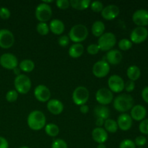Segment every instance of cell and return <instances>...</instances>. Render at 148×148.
<instances>
[{
  "label": "cell",
  "instance_id": "obj_1",
  "mask_svg": "<svg viewBox=\"0 0 148 148\" xmlns=\"http://www.w3.org/2000/svg\"><path fill=\"white\" fill-rule=\"evenodd\" d=\"M27 126L33 131H39L46 125L45 114L39 110H34L29 114L27 119Z\"/></svg>",
  "mask_w": 148,
  "mask_h": 148
},
{
  "label": "cell",
  "instance_id": "obj_2",
  "mask_svg": "<svg viewBox=\"0 0 148 148\" xmlns=\"http://www.w3.org/2000/svg\"><path fill=\"white\" fill-rule=\"evenodd\" d=\"M134 101L133 97L130 94H120L114 98L113 106L119 112L122 114L130 111L134 106Z\"/></svg>",
  "mask_w": 148,
  "mask_h": 148
},
{
  "label": "cell",
  "instance_id": "obj_3",
  "mask_svg": "<svg viewBox=\"0 0 148 148\" xmlns=\"http://www.w3.org/2000/svg\"><path fill=\"white\" fill-rule=\"evenodd\" d=\"M89 31L85 25L77 24L71 27L69 33V40L75 43H81L88 38Z\"/></svg>",
  "mask_w": 148,
  "mask_h": 148
},
{
  "label": "cell",
  "instance_id": "obj_4",
  "mask_svg": "<svg viewBox=\"0 0 148 148\" xmlns=\"http://www.w3.org/2000/svg\"><path fill=\"white\" fill-rule=\"evenodd\" d=\"M116 43V37L111 32L104 33L101 37L98 38V46L100 51H107L113 49Z\"/></svg>",
  "mask_w": 148,
  "mask_h": 148
},
{
  "label": "cell",
  "instance_id": "obj_5",
  "mask_svg": "<svg viewBox=\"0 0 148 148\" xmlns=\"http://www.w3.org/2000/svg\"><path fill=\"white\" fill-rule=\"evenodd\" d=\"M14 86L15 90L18 93L25 95L27 94L31 89V80L27 75L21 74L14 78Z\"/></svg>",
  "mask_w": 148,
  "mask_h": 148
},
{
  "label": "cell",
  "instance_id": "obj_6",
  "mask_svg": "<svg viewBox=\"0 0 148 148\" xmlns=\"http://www.w3.org/2000/svg\"><path fill=\"white\" fill-rule=\"evenodd\" d=\"M90 93L88 88L84 86H78L72 92V101L77 106H80L86 104L89 99Z\"/></svg>",
  "mask_w": 148,
  "mask_h": 148
},
{
  "label": "cell",
  "instance_id": "obj_7",
  "mask_svg": "<svg viewBox=\"0 0 148 148\" xmlns=\"http://www.w3.org/2000/svg\"><path fill=\"white\" fill-rule=\"evenodd\" d=\"M35 14L39 23H46L51 18L52 9L49 4L41 2L36 7Z\"/></svg>",
  "mask_w": 148,
  "mask_h": 148
},
{
  "label": "cell",
  "instance_id": "obj_8",
  "mask_svg": "<svg viewBox=\"0 0 148 148\" xmlns=\"http://www.w3.org/2000/svg\"><path fill=\"white\" fill-rule=\"evenodd\" d=\"M95 100L100 105H109L114 101V93L108 88H101L95 93Z\"/></svg>",
  "mask_w": 148,
  "mask_h": 148
},
{
  "label": "cell",
  "instance_id": "obj_9",
  "mask_svg": "<svg viewBox=\"0 0 148 148\" xmlns=\"http://www.w3.org/2000/svg\"><path fill=\"white\" fill-rule=\"evenodd\" d=\"M125 82L121 77L118 75H113L108 79V89L114 93H119L124 90Z\"/></svg>",
  "mask_w": 148,
  "mask_h": 148
},
{
  "label": "cell",
  "instance_id": "obj_10",
  "mask_svg": "<svg viewBox=\"0 0 148 148\" xmlns=\"http://www.w3.org/2000/svg\"><path fill=\"white\" fill-rule=\"evenodd\" d=\"M109 72L110 65L106 60L98 61L92 66V74L98 78L105 77Z\"/></svg>",
  "mask_w": 148,
  "mask_h": 148
},
{
  "label": "cell",
  "instance_id": "obj_11",
  "mask_svg": "<svg viewBox=\"0 0 148 148\" xmlns=\"http://www.w3.org/2000/svg\"><path fill=\"white\" fill-rule=\"evenodd\" d=\"M148 37V30L145 27H137L133 29L130 34V39L132 43L140 44L147 40Z\"/></svg>",
  "mask_w": 148,
  "mask_h": 148
},
{
  "label": "cell",
  "instance_id": "obj_12",
  "mask_svg": "<svg viewBox=\"0 0 148 148\" xmlns=\"http://www.w3.org/2000/svg\"><path fill=\"white\" fill-rule=\"evenodd\" d=\"M18 64V59L12 53H5L0 56V65L4 69L13 70Z\"/></svg>",
  "mask_w": 148,
  "mask_h": 148
},
{
  "label": "cell",
  "instance_id": "obj_13",
  "mask_svg": "<svg viewBox=\"0 0 148 148\" xmlns=\"http://www.w3.org/2000/svg\"><path fill=\"white\" fill-rule=\"evenodd\" d=\"M14 43V36L7 29L0 30V47L4 49H10Z\"/></svg>",
  "mask_w": 148,
  "mask_h": 148
},
{
  "label": "cell",
  "instance_id": "obj_14",
  "mask_svg": "<svg viewBox=\"0 0 148 148\" xmlns=\"http://www.w3.org/2000/svg\"><path fill=\"white\" fill-rule=\"evenodd\" d=\"M132 21L137 27L148 25V11L144 9L137 10L133 13Z\"/></svg>",
  "mask_w": 148,
  "mask_h": 148
},
{
  "label": "cell",
  "instance_id": "obj_15",
  "mask_svg": "<svg viewBox=\"0 0 148 148\" xmlns=\"http://www.w3.org/2000/svg\"><path fill=\"white\" fill-rule=\"evenodd\" d=\"M34 96L37 101L45 103L50 100L51 93L49 88L46 85H39L34 89Z\"/></svg>",
  "mask_w": 148,
  "mask_h": 148
},
{
  "label": "cell",
  "instance_id": "obj_16",
  "mask_svg": "<svg viewBox=\"0 0 148 148\" xmlns=\"http://www.w3.org/2000/svg\"><path fill=\"white\" fill-rule=\"evenodd\" d=\"M120 13V10L118 6L115 4H108L103 7L101 12L103 18L106 20H113L116 18Z\"/></svg>",
  "mask_w": 148,
  "mask_h": 148
},
{
  "label": "cell",
  "instance_id": "obj_17",
  "mask_svg": "<svg viewBox=\"0 0 148 148\" xmlns=\"http://www.w3.org/2000/svg\"><path fill=\"white\" fill-rule=\"evenodd\" d=\"M123 59V54L118 49H113L108 51L106 55V59L108 64L111 65H118L121 63Z\"/></svg>",
  "mask_w": 148,
  "mask_h": 148
},
{
  "label": "cell",
  "instance_id": "obj_18",
  "mask_svg": "<svg viewBox=\"0 0 148 148\" xmlns=\"http://www.w3.org/2000/svg\"><path fill=\"white\" fill-rule=\"evenodd\" d=\"M116 122L119 129L122 131H128L132 127L133 120L130 114L124 113L118 117Z\"/></svg>",
  "mask_w": 148,
  "mask_h": 148
},
{
  "label": "cell",
  "instance_id": "obj_19",
  "mask_svg": "<svg viewBox=\"0 0 148 148\" xmlns=\"http://www.w3.org/2000/svg\"><path fill=\"white\" fill-rule=\"evenodd\" d=\"M147 115V110L145 107L142 105H135L132 107L130 112V116L132 120L136 121H141L145 119Z\"/></svg>",
  "mask_w": 148,
  "mask_h": 148
},
{
  "label": "cell",
  "instance_id": "obj_20",
  "mask_svg": "<svg viewBox=\"0 0 148 148\" xmlns=\"http://www.w3.org/2000/svg\"><path fill=\"white\" fill-rule=\"evenodd\" d=\"M91 134L92 140L98 144H104L108 138V132L102 127H95Z\"/></svg>",
  "mask_w": 148,
  "mask_h": 148
},
{
  "label": "cell",
  "instance_id": "obj_21",
  "mask_svg": "<svg viewBox=\"0 0 148 148\" xmlns=\"http://www.w3.org/2000/svg\"><path fill=\"white\" fill-rule=\"evenodd\" d=\"M47 109L53 115H59L64 111L62 101L57 99H50L47 103Z\"/></svg>",
  "mask_w": 148,
  "mask_h": 148
},
{
  "label": "cell",
  "instance_id": "obj_22",
  "mask_svg": "<svg viewBox=\"0 0 148 148\" xmlns=\"http://www.w3.org/2000/svg\"><path fill=\"white\" fill-rule=\"evenodd\" d=\"M49 30L54 35L60 36L65 30V25L62 20L59 19H53L49 23Z\"/></svg>",
  "mask_w": 148,
  "mask_h": 148
},
{
  "label": "cell",
  "instance_id": "obj_23",
  "mask_svg": "<svg viewBox=\"0 0 148 148\" xmlns=\"http://www.w3.org/2000/svg\"><path fill=\"white\" fill-rule=\"evenodd\" d=\"M84 46L82 43H74L69 47V55L73 59L79 58L84 53Z\"/></svg>",
  "mask_w": 148,
  "mask_h": 148
},
{
  "label": "cell",
  "instance_id": "obj_24",
  "mask_svg": "<svg viewBox=\"0 0 148 148\" xmlns=\"http://www.w3.org/2000/svg\"><path fill=\"white\" fill-rule=\"evenodd\" d=\"M110 114H111V112H110L109 108L106 106L99 105L95 106L94 108V114L97 118L106 120L109 119Z\"/></svg>",
  "mask_w": 148,
  "mask_h": 148
},
{
  "label": "cell",
  "instance_id": "obj_25",
  "mask_svg": "<svg viewBox=\"0 0 148 148\" xmlns=\"http://www.w3.org/2000/svg\"><path fill=\"white\" fill-rule=\"evenodd\" d=\"M105 29L106 26L104 23L101 20H97L92 23V27H91V32L95 37L99 38L103 34Z\"/></svg>",
  "mask_w": 148,
  "mask_h": 148
},
{
  "label": "cell",
  "instance_id": "obj_26",
  "mask_svg": "<svg viewBox=\"0 0 148 148\" xmlns=\"http://www.w3.org/2000/svg\"><path fill=\"white\" fill-rule=\"evenodd\" d=\"M127 75L130 80L134 82V81L137 80L141 76V70L139 66H136V65H132V66H129L127 69Z\"/></svg>",
  "mask_w": 148,
  "mask_h": 148
},
{
  "label": "cell",
  "instance_id": "obj_27",
  "mask_svg": "<svg viewBox=\"0 0 148 148\" xmlns=\"http://www.w3.org/2000/svg\"><path fill=\"white\" fill-rule=\"evenodd\" d=\"M70 7L77 10H85L90 7L91 1L90 0H71Z\"/></svg>",
  "mask_w": 148,
  "mask_h": 148
},
{
  "label": "cell",
  "instance_id": "obj_28",
  "mask_svg": "<svg viewBox=\"0 0 148 148\" xmlns=\"http://www.w3.org/2000/svg\"><path fill=\"white\" fill-rule=\"evenodd\" d=\"M18 65L20 70L24 72H27V73L33 72V69H35L34 62L30 59H24L20 62Z\"/></svg>",
  "mask_w": 148,
  "mask_h": 148
},
{
  "label": "cell",
  "instance_id": "obj_29",
  "mask_svg": "<svg viewBox=\"0 0 148 148\" xmlns=\"http://www.w3.org/2000/svg\"><path fill=\"white\" fill-rule=\"evenodd\" d=\"M104 128L107 132L116 133L119 130L116 121L112 119H108L104 121Z\"/></svg>",
  "mask_w": 148,
  "mask_h": 148
},
{
  "label": "cell",
  "instance_id": "obj_30",
  "mask_svg": "<svg viewBox=\"0 0 148 148\" xmlns=\"http://www.w3.org/2000/svg\"><path fill=\"white\" fill-rule=\"evenodd\" d=\"M45 132L46 134L49 135V137H55L59 134V128L56 124H48L45 126Z\"/></svg>",
  "mask_w": 148,
  "mask_h": 148
},
{
  "label": "cell",
  "instance_id": "obj_31",
  "mask_svg": "<svg viewBox=\"0 0 148 148\" xmlns=\"http://www.w3.org/2000/svg\"><path fill=\"white\" fill-rule=\"evenodd\" d=\"M132 45L133 43H132L131 40L127 38L121 39L118 43V46L119 49L121 51H128L130 49H132Z\"/></svg>",
  "mask_w": 148,
  "mask_h": 148
},
{
  "label": "cell",
  "instance_id": "obj_32",
  "mask_svg": "<svg viewBox=\"0 0 148 148\" xmlns=\"http://www.w3.org/2000/svg\"><path fill=\"white\" fill-rule=\"evenodd\" d=\"M36 30L40 36H46L50 32L49 25L46 23H38L36 25Z\"/></svg>",
  "mask_w": 148,
  "mask_h": 148
},
{
  "label": "cell",
  "instance_id": "obj_33",
  "mask_svg": "<svg viewBox=\"0 0 148 148\" xmlns=\"http://www.w3.org/2000/svg\"><path fill=\"white\" fill-rule=\"evenodd\" d=\"M18 98V92L15 90H10L6 94V100L10 103L15 102Z\"/></svg>",
  "mask_w": 148,
  "mask_h": 148
},
{
  "label": "cell",
  "instance_id": "obj_34",
  "mask_svg": "<svg viewBox=\"0 0 148 148\" xmlns=\"http://www.w3.org/2000/svg\"><path fill=\"white\" fill-rule=\"evenodd\" d=\"M90 7L91 10H92L94 12L98 13V12H102L104 6H103V4L101 1H92V2H91Z\"/></svg>",
  "mask_w": 148,
  "mask_h": 148
},
{
  "label": "cell",
  "instance_id": "obj_35",
  "mask_svg": "<svg viewBox=\"0 0 148 148\" xmlns=\"http://www.w3.org/2000/svg\"><path fill=\"white\" fill-rule=\"evenodd\" d=\"M51 148H68L67 143L62 139L53 140L51 144Z\"/></svg>",
  "mask_w": 148,
  "mask_h": 148
},
{
  "label": "cell",
  "instance_id": "obj_36",
  "mask_svg": "<svg viewBox=\"0 0 148 148\" xmlns=\"http://www.w3.org/2000/svg\"><path fill=\"white\" fill-rule=\"evenodd\" d=\"M139 130L143 134L148 135V119H145L144 120L140 121Z\"/></svg>",
  "mask_w": 148,
  "mask_h": 148
},
{
  "label": "cell",
  "instance_id": "obj_37",
  "mask_svg": "<svg viewBox=\"0 0 148 148\" xmlns=\"http://www.w3.org/2000/svg\"><path fill=\"white\" fill-rule=\"evenodd\" d=\"M119 148H136V145L132 140L125 139L120 143Z\"/></svg>",
  "mask_w": 148,
  "mask_h": 148
},
{
  "label": "cell",
  "instance_id": "obj_38",
  "mask_svg": "<svg viewBox=\"0 0 148 148\" xmlns=\"http://www.w3.org/2000/svg\"><path fill=\"white\" fill-rule=\"evenodd\" d=\"M147 142V140L145 136L140 135V136H137V137H136L134 143V144H135V145L137 146V147H143V146L145 145Z\"/></svg>",
  "mask_w": 148,
  "mask_h": 148
},
{
  "label": "cell",
  "instance_id": "obj_39",
  "mask_svg": "<svg viewBox=\"0 0 148 148\" xmlns=\"http://www.w3.org/2000/svg\"><path fill=\"white\" fill-rule=\"evenodd\" d=\"M100 51V49L98 47V44L96 43H92L90 44L87 47V52L90 55H96Z\"/></svg>",
  "mask_w": 148,
  "mask_h": 148
},
{
  "label": "cell",
  "instance_id": "obj_40",
  "mask_svg": "<svg viewBox=\"0 0 148 148\" xmlns=\"http://www.w3.org/2000/svg\"><path fill=\"white\" fill-rule=\"evenodd\" d=\"M56 4L58 8L62 10H66L70 7V3L68 0H57L56 1Z\"/></svg>",
  "mask_w": 148,
  "mask_h": 148
},
{
  "label": "cell",
  "instance_id": "obj_41",
  "mask_svg": "<svg viewBox=\"0 0 148 148\" xmlns=\"http://www.w3.org/2000/svg\"><path fill=\"white\" fill-rule=\"evenodd\" d=\"M69 38L66 35H62L58 39V43L62 47H66L69 43Z\"/></svg>",
  "mask_w": 148,
  "mask_h": 148
},
{
  "label": "cell",
  "instance_id": "obj_42",
  "mask_svg": "<svg viewBox=\"0 0 148 148\" xmlns=\"http://www.w3.org/2000/svg\"><path fill=\"white\" fill-rule=\"evenodd\" d=\"M11 16V12L9 9L6 7H1L0 8V17L3 20H7Z\"/></svg>",
  "mask_w": 148,
  "mask_h": 148
},
{
  "label": "cell",
  "instance_id": "obj_43",
  "mask_svg": "<svg viewBox=\"0 0 148 148\" xmlns=\"http://www.w3.org/2000/svg\"><path fill=\"white\" fill-rule=\"evenodd\" d=\"M135 88V82L134 81H132L129 79L128 81L125 82L124 84V90L127 91V92H131Z\"/></svg>",
  "mask_w": 148,
  "mask_h": 148
},
{
  "label": "cell",
  "instance_id": "obj_44",
  "mask_svg": "<svg viewBox=\"0 0 148 148\" xmlns=\"http://www.w3.org/2000/svg\"><path fill=\"white\" fill-rule=\"evenodd\" d=\"M141 96L143 101L148 103V86H146L145 88H143L141 92Z\"/></svg>",
  "mask_w": 148,
  "mask_h": 148
},
{
  "label": "cell",
  "instance_id": "obj_45",
  "mask_svg": "<svg viewBox=\"0 0 148 148\" xmlns=\"http://www.w3.org/2000/svg\"><path fill=\"white\" fill-rule=\"evenodd\" d=\"M0 148H9V143L4 137L0 136Z\"/></svg>",
  "mask_w": 148,
  "mask_h": 148
},
{
  "label": "cell",
  "instance_id": "obj_46",
  "mask_svg": "<svg viewBox=\"0 0 148 148\" xmlns=\"http://www.w3.org/2000/svg\"><path fill=\"white\" fill-rule=\"evenodd\" d=\"M89 110V106L88 105H86V104H84V105H82L79 106V111L83 114H88Z\"/></svg>",
  "mask_w": 148,
  "mask_h": 148
},
{
  "label": "cell",
  "instance_id": "obj_47",
  "mask_svg": "<svg viewBox=\"0 0 148 148\" xmlns=\"http://www.w3.org/2000/svg\"><path fill=\"white\" fill-rule=\"evenodd\" d=\"M104 121L105 120L102 119L97 118L95 120V125L97 127H102L104 125Z\"/></svg>",
  "mask_w": 148,
  "mask_h": 148
},
{
  "label": "cell",
  "instance_id": "obj_48",
  "mask_svg": "<svg viewBox=\"0 0 148 148\" xmlns=\"http://www.w3.org/2000/svg\"><path fill=\"white\" fill-rule=\"evenodd\" d=\"M13 73L16 75V77L18 76V75H21V70L20 69L19 67H16L13 69Z\"/></svg>",
  "mask_w": 148,
  "mask_h": 148
},
{
  "label": "cell",
  "instance_id": "obj_49",
  "mask_svg": "<svg viewBox=\"0 0 148 148\" xmlns=\"http://www.w3.org/2000/svg\"><path fill=\"white\" fill-rule=\"evenodd\" d=\"M96 148H107L105 144H98Z\"/></svg>",
  "mask_w": 148,
  "mask_h": 148
},
{
  "label": "cell",
  "instance_id": "obj_50",
  "mask_svg": "<svg viewBox=\"0 0 148 148\" xmlns=\"http://www.w3.org/2000/svg\"><path fill=\"white\" fill-rule=\"evenodd\" d=\"M20 148H30V147H27V146H23V147H20Z\"/></svg>",
  "mask_w": 148,
  "mask_h": 148
},
{
  "label": "cell",
  "instance_id": "obj_51",
  "mask_svg": "<svg viewBox=\"0 0 148 148\" xmlns=\"http://www.w3.org/2000/svg\"><path fill=\"white\" fill-rule=\"evenodd\" d=\"M147 141H148V136H147Z\"/></svg>",
  "mask_w": 148,
  "mask_h": 148
},
{
  "label": "cell",
  "instance_id": "obj_52",
  "mask_svg": "<svg viewBox=\"0 0 148 148\" xmlns=\"http://www.w3.org/2000/svg\"><path fill=\"white\" fill-rule=\"evenodd\" d=\"M138 148H143V147H138Z\"/></svg>",
  "mask_w": 148,
  "mask_h": 148
}]
</instances>
